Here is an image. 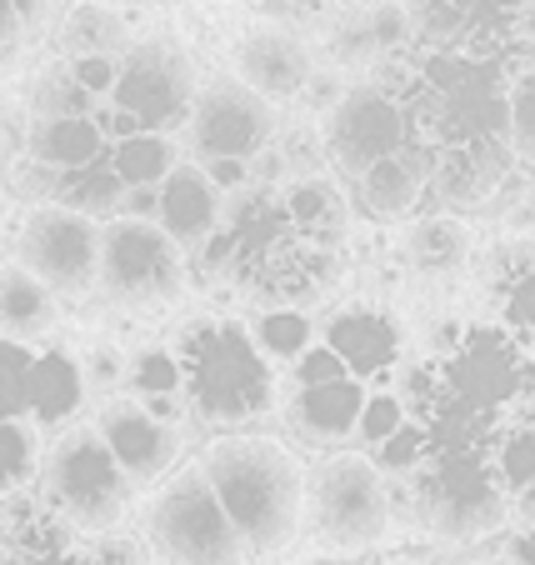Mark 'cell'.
<instances>
[{"label":"cell","mask_w":535,"mask_h":565,"mask_svg":"<svg viewBox=\"0 0 535 565\" xmlns=\"http://www.w3.org/2000/svg\"><path fill=\"white\" fill-rule=\"evenodd\" d=\"M400 406L426 456L491 450L511 430L535 426V361L491 320L461 326L436 355L410 365Z\"/></svg>","instance_id":"6da1fadb"},{"label":"cell","mask_w":535,"mask_h":565,"mask_svg":"<svg viewBox=\"0 0 535 565\" xmlns=\"http://www.w3.org/2000/svg\"><path fill=\"white\" fill-rule=\"evenodd\" d=\"M381 86L396 96L400 116L410 126V146L426 150V156L456 146H485V140L505 146L511 65L410 41L400 55H386Z\"/></svg>","instance_id":"7a4b0ae2"},{"label":"cell","mask_w":535,"mask_h":565,"mask_svg":"<svg viewBox=\"0 0 535 565\" xmlns=\"http://www.w3.org/2000/svg\"><path fill=\"white\" fill-rule=\"evenodd\" d=\"M221 231L231 235V270L225 286H236L260 310H300L315 300L335 276V241L300 231L280 205V191L225 195Z\"/></svg>","instance_id":"3957f363"},{"label":"cell","mask_w":535,"mask_h":565,"mask_svg":"<svg viewBox=\"0 0 535 565\" xmlns=\"http://www.w3.org/2000/svg\"><path fill=\"white\" fill-rule=\"evenodd\" d=\"M181 365L185 411L205 430L240 436L246 426L276 416L280 406V375L256 345L246 320L236 316H195L171 341Z\"/></svg>","instance_id":"277c9868"},{"label":"cell","mask_w":535,"mask_h":565,"mask_svg":"<svg viewBox=\"0 0 535 565\" xmlns=\"http://www.w3.org/2000/svg\"><path fill=\"white\" fill-rule=\"evenodd\" d=\"M195 466L250 555H276L300 535L306 466L290 456V446L240 430V436L211 440V450Z\"/></svg>","instance_id":"5b68a950"},{"label":"cell","mask_w":535,"mask_h":565,"mask_svg":"<svg viewBox=\"0 0 535 565\" xmlns=\"http://www.w3.org/2000/svg\"><path fill=\"white\" fill-rule=\"evenodd\" d=\"M400 495H406L410 515L420 521V531L456 545L501 531L505 515H511V491L495 476L491 450L426 456L410 476H400Z\"/></svg>","instance_id":"8992f818"},{"label":"cell","mask_w":535,"mask_h":565,"mask_svg":"<svg viewBox=\"0 0 535 565\" xmlns=\"http://www.w3.org/2000/svg\"><path fill=\"white\" fill-rule=\"evenodd\" d=\"M35 501L65 521L81 535H106L120 531V521L130 515L136 486L126 480V470L116 466V456L106 450V440L96 436V426H71L65 436L51 440V450L41 456L35 470Z\"/></svg>","instance_id":"52a82bcc"},{"label":"cell","mask_w":535,"mask_h":565,"mask_svg":"<svg viewBox=\"0 0 535 565\" xmlns=\"http://www.w3.org/2000/svg\"><path fill=\"white\" fill-rule=\"evenodd\" d=\"M300 525L321 551H371L390 531V480L371 466V456L335 450L306 470V505Z\"/></svg>","instance_id":"ba28073f"},{"label":"cell","mask_w":535,"mask_h":565,"mask_svg":"<svg viewBox=\"0 0 535 565\" xmlns=\"http://www.w3.org/2000/svg\"><path fill=\"white\" fill-rule=\"evenodd\" d=\"M146 551L156 565H246L250 551L225 521L221 501L211 495L201 466H181L175 476L161 480V491L150 495L146 521Z\"/></svg>","instance_id":"9c48e42d"},{"label":"cell","mask_w":535,"mask_h":565,"mask_svg":"<svg viewBox=\"0 0 535 565\" xmlns=\"http://www.w3.org/2000/svg\"><path fill=\"white\" fill-rule=\"evenodd\" d=\"M185 286V256L165 241L161 225L150 221H116L100 225V270L96 290L106 306L146 316V310H165Z\"/></svg>","instance_id":"30bf717a"},{"label":"cell","mask_w":535,"mask_h":565,"mask_svg":"<svg viewBox=\"0 0 535 565\" xmlns=\"http://www.w3.org/2000/svg\"><path fill=\"white\" fill-rule=\"evenodd\" d=\"M195 65L181 41L171 35H146L130 41V51L116 61V86H110V106L126 110L140 130L156 136H175L191 116L195 100Z\"/></svg>","instance_id":"8fae6325"},{"label":"cell","mask_w":535,"mask_h":565,"mask_svg":"<svg viewBox=\"0 0 535 565\" xmlns=\"http://www.w3.org/2000/svg\"><path fill=\"white\" fill-rule=\"evenodd\" d=\"M15 266L35 276L55 300L96 290L100 270V221L75 215L65 205H31L15 225Z\"/></svg>","instance_id":"7c38bea8"},{"label":"cell","mask_w":535,"mask_h":565,"mask_svg":"<svg viewBox=\"0 0 535 565\" xmlns=\"http://www.w3.org/2000/svg\"><path fill=\"white\" fill-rule=\"evenodd\" d=\"M321 146H325V160L341 171V181L351 185L355 175H365L371 166L410 150V126H406V116H400L396 96H390L381 81H361V86L345 90V96L335 100V110L325 116Z\"/></svg>","instance_id":"4fadbf2b"},{"label":"cell","mask_w":535,"mask_h":565,"mask_svg":"<svg viewBox=\"0 0 535 565\" xmlns=\"http://www.w3.org/2000/svg\"><path fill=\"white\" fill-rule=\"evenodd\" d=\"M185 136H191L195 166H205V160H256L276 140V110L250 86H240L236 75H215V81L195 86Z\"/></svg>","instance_id":"5bb4252c"},{"label":"cell","mask_w":535,"mask_h":565,"mask_svg":"<svg viewBox=\"0 0 535 565\" xmlns=\"http://www.w3.org/2000/svg\"><path fill=\"white\" fill-rule=\"evenodd\" d=\"M96 436L106 440V450L116 456V466L126 470L130 486H156V480L171 476V466L181 460V436L161 420H150L146 411L130 401V395H110L96 406Z\"/></svg>","instance_id":"9a60e30c"},{"label":"cell","mask_w":535,"mask_h":565,"mask_svg":"<svg viewBox=\"0 0 535 565\" xmlns=\"http://www.w3.org/2000/svg\"><path fill=\"white\" fill-rule=\"evenodd\" d=\"M426 171V195L440 205L446 215H466V211H485L491 201H501L505 181L515 171L511 146L485 140V146H456V150H436Z\"/></svg>","instance_id":"2e32d148"},{"label":"cell","mask_w":535,"mask_h":565,"mask_svg":"<svg viewBox=\"0 0 535 565\" xmlns=\"http://www.w3.org/2000/svg\"><path fill=\"white\" fill-rule=\"evenodd\" d=\"M365 395L371 391H365L361 381H351V375L290 385L286 406H280L290 440H300L306 450H325V456H335L345 440H355V420H361V411H365Z\"/></svg>","instance_id":"e0dca14e"},{"label":"cell","mask_w":535,"mask_h":565,"mask_svg":"<svg viewBox=\"0 0 535 565\" xmlns=\"http://www.w3.org/2000/svg\"><path fill=\"white\" fill-rule=\"evenodd\" d=\"M315 75V55L300 31L286 25H250L236 41V81L260 100H300L306 81Z\"/></svg>","instance_id":"ac0fdd59"},{"label":"cell","mask_w":535,"mask_h":565,"mask_svg":"<svg viewBox=\"0 0 535 565\" xmlns=\"http://www.w3.org/2000/svg\"><path fill=\"white\" fill-rule=\"evenodd\" d=\"M321 345L341 361V371L351 381H361L371 391L375 381H386L400 365V331L386 310L375 306H341L321 331Z\"/></svg>","instance_id":"d6986e66"},{"label":"cell","mask_w":535,"mask_h":565,"mask_svg":"<svg viewBox=\"0 0 535 565\" xmlns=\"http://www.w3.org/2000/svg\"><path fill=\"white\" fill-rule=\"evenodd\" d=\"M485 296H491V326L505 331L535 361V231L501 246L485 270Z\"/></svg>","instance_id":"ffe728a7"},{"label":"cell","mask_w":535,"mask_h":565,"mask_svg":"<svg viewBox=\"0 0 535 565\" xmlns=\"http://www.w3.org/2000/svg\"><path fill=\"white\" fill-rule=\"evenodd\" d=\"M156 195H161V205H156V225H161L165 241H171L181 256L221 231L225 195L205 181V171L195 166V160H181V166L156 185Z\"/></svg>","instance_id":"44dd1931"},{"label":"cell","mask_w":535,"mask_h":565,"mask_svg":"<svg viewBox=\"0 0 535 565\" xmlns=\"http://www.w3.org/2000/svg\"><path fill=\"white\" fill-rule=\"evenodd\" d=\"M86 375H81V355L65 345H45L31 355V391H25V420L35 430H61L81 416L86 406Z\"/></svg>","instance_id":"7402d4cb"},{"label":"cell","mask_w":535,"mask_h":565,"mask_svg":"<svg viewBox=\"0 0 535 565\" xmlns=\"http://www.w3.org/2000/svg\"><path fill=\"white\" fill-rule=\"evenodd\" d=\"M426 171H430V160H426V150H416V146L381 160V166H371L365 175L351 181L355 211L371 215V221H410L416 205L426 201Z\"/></svg>","instance_id":"603a6c76"},{"label":"cell","mask_w":535,"mask_h":565,"mask_svg":"<svg viewBox=\"0 0 535 565\" xmlns=\"http://www.w3.org/2000/svg\"><path fill=\"white\" fill-rule=\"evenodd\" d=\"M106 136L90 116H31V130H25V156L41 160L55 175L96 166L106 160Z\"/></svg>","instance_id":"cb8c5ba5"},{"label":"cell","mask_w":535,"mask_h":565,"mask_svg":"<svg viewBox=\"0 0 535 565\" xmlns=\"http://www.w3.org/2000/svg\"><path fill=\"white\" fill-rule=\"evenodd\" d=\"M150 420L161 426H181L191 411H185V391H181V365H175L171 345H146V351H130L126 365V391Z\"/></svg>","instance_id":"d4e9b609"},{"label":"cell","mask_w":535,"mask_h":565,"mask_svg":"<svg viewBox=\"0 0 535 565\" xmlns=\"http://www.w3.org/2000/svg\"><path fill=\"white\" fill-rule=\"evenodd\" d=\"M61 320V300L41 286L35 276H25L21 266H0V335L6 341H21V345H35L55 331Z\"/></svg>","instance_id":"484cf974"},{"label":"cell","mask_w":535,"mask_h":565,"mask_svg":"<svg viewBox=\"0 0 535 565\" xmlns=\"http://www.w3.org/2000/svg\"><path fill=\"white\" fill-rule=\"evenodd\" d=\"M406 260L426 276H450L471 260V225L461 215H420L406 235Z\"/></svg>","instance_id":"4316f807"},{"label":"cell","mask_w":535,"mask_h":565,"mask_svg":"<svg viewBox=\"0 0 535 565\" xmlns=\"http://www.w3.org/2000/svg\"><path fill=\"white\" fill-rule=\"evenodd\" d=\"M61 45L71 51V61L75 55H110V61H120L130 51V21L110 0H81V6H71V15L61 25Z\"/></svg>","instance_id":"83f0119b"},{"label":"cell","mask_w":535,"mask_h":565,"mask_svg":"<svg viewBox=\"0 0 535 565\" xmlns=\"http://www.w3.org/2000/svg\"><path fill=\"white\" fill-rule=\"evenodd\" d=\"M110 171L120 175L126 191H146V185H161L165 175L181 166V150H175V136H156V130H136V136L116 140L106 150Z\"/></svg>","instance_id":"f1b7e54d"},{"label":"cell","mask_w":535,"mask_h":565,"mask_svg":"<svg viewBox=\"0 0 535 565\" xmlns=\"http://www.w3.org/2000/svg\"><path fill=\"white\" fill-rule=\"evenodd\" d=\"M280 205L300 231L321 235V241H341L345 231V195L341 185H331L325 175H306V181H286L280 185Z\"/></svg>","instance_id":"f546056e"},{"label":"cell","mask_w":535,"mask_h":565,"mask_svg":"<svg viewBox=\"0 0 535 565\" xmlns=\"http://www.w3.org/2000/svg\"><path fill=\"white\" fill-rule=\"evenodd\" d=\"M120 201H126V185L110 171V160H96V166H81V171L55 175V205L75 215H90V221H116Z\"/></svg>","instance_id":"4dcf8cb0"},{"label":"cell","mask_w":535,"mask_h":565,"mask_svg":"<svg viewBox=\"0 0 535 565\" xmlns=\"http://www.w3.org/2000/svg\"><path fill=\"white\" fill-rule=\"evenodd\" d=\"M246 326H250V335H256V345L266 351V361L286 365V371L315 345V326L306 320V310H260Z\"/></svg>","instance_id":"1f68e13d"},{"label":"cell","mask_w":535,"mask_h":565,"mask_svg":"<svg viewBox=\"0 0 535 565\" xmlns=\"http://www.w3.org/2000/svg\"><path fill=\"white\" fill-rule=\"evenodd\" d=\"M41 430L31 420H0V495L25 491L41 470Z\"/></svg>","instance_id":"d6a6232c"},{"label":"cell","mask_w":535,"mask_h":565,"mask_svg":"<svg viewBox=\"0 0 535 565\" xmlns=\"http://www.w3.org/2000/svg\"><path fill=\"white\" fill-rule=\"evenodd\" d=\"M505 146L525 166L535 160V61L511 71V90H505Z\"/></svg>","instance_id":"836d02e7"},{"label":"cell","mask_w":535,"mask_h":565,"mask_svg":"<svg viewBox=\"0 0 535 565\" xmlns=\"http://www.w3.org/2000/svg\"><path fill=\"white\" fill-rule=\"evenodd\" d=\"M90 110H96V100H90L86 90L75 86L65 65H55V71L35 75L31 116H90Z\"/></svg>","instance_id":"e575fe53"},{"label":"cell","mask_w":535,"mask_h":565,"mask_svg":"<svg viewBox=\"0 0 535 565\" xmlns=\"http://www.w3.org/2000/svg\"><path fill=\"white\" fill-rule=\"evenodd\" d=\"M31 345L0 335V420H25V391H31Z\"/></svg>","instance_id":"d590c367"},{"label":"cell","mask_w":535,"mask_h":565,"mask_svg":"<svg viewBox=\"0 0 535 565\" xmlns=\"http://www.w3.org/2000/svg\"><path fill=\"white\" fill-rule=\"evenodd\" d=\"M325 51H331V65L335 71H371V61L381 51H375L371 41V25H365V11H351L345 21L331 25V41H325Z\"/></svg>","instance_id":"8d00e7d4"},{"label":"cell","mask_w":535,"mask_h":565,"mask_svg":"<svg viewBox=\"0 0 535 565\" xmlns=\"http://www.w3.org/2000/svg\"><path fill=\"white\" fill-rule=\"evenodd\" d=\"M126 365H130V351L110 341H96L86 355H81V375H86V395L90 401H110V395L126 391Z\"/></svg>","instance_id":"74e56055"},{"label":"cell","mask_w":535,"mask_h":565,"mask_svg":"<svg viewBox=\"0 0 535 565\" xmlns=\"http://www.w3.org/2000/svg\"><path fill=\"white\" fill-rule=\"evenodd\" d=\"M491 466H495V476H501V486L505 491H521L525 480L535 476V426H521V430H511L505 440H495L491 446Z\"/></svg>","instance_id":"f35d334b"},{"label":"cell","mask_w":535,"mask_h":565,"mask_svg":"<svg viewBox=\"0 0 535 565\" xmlns=\"http://www.w3.org/2000/svg\"><path fill=\"white\" fill-rule=\"evenodd\" d=\"M406 426V406H400V395H365V411H361V420H355V440L361 446H371V450H381L396 430Z\"/></svg>","instance_id":"ab89813d"},{"label":"cell","mask_w":535,"mask_h":565,"mask_svg":"<svg viewBox=\"0 0 535 565\" xmlns=\"http://www.w3.org/2000/svg\"><path fill=\"white\" fill-rule=\"evenodd\" d=\"M365 25H371V41H375V51H381V55H400L410 41H416L410 6H400V0H386V6L365 11Z\"/></svg>","instance_id":"60d3db41"},{"label":"cell","mask_w":535,"mask_h":565,"mask_svg":"<svg viewBox=\"0 0 535 565\" xmlns=\"http://www.w3.org/2000/svg\"><path fill=\"white\" fill-rule=\"evenodd\" d=\"M280 160H286V175L290 181H306V175H321V166H325V146H321V136L315 130H306V126H296L286 140H280Z\"/></svg>","instance_id":"b9f144b4"},{"label":"cell","mask_w":535,"mask_h":565,"mask_svg":"<svg viewBox=\"0 0 535 565\" xmlns=\"http://www.w3.org/2000/svg\"><path fill=\"white\" fill-rule=\"evenodd\" d=\"M65 71H71V81L86 90L96 106L110 100V86H116V61H110V55H75V61H65Z\"/></svg>","instance_id":"7bdbcfd3"},{"label":"cell","mask_w":535,"mask_h":565,"mask_svg":"<svg viewBox=\"0 0 535 565\" xmlns=\"http://www.w3.org/2000/svg\"><path fill=\"white\" fill-rule=\"evenodd\" d=\"M86 561L90 565H146L136 535L126 531H106V535H86Z\"/></svg>","instance_id":"ee69618b"},{"label":"cell","mask_w":535,"mask_h":565,"mask_svg":"<svg viewBox=\"0 0 535 565\" xmlns=\"http://www.w3.org/2000/svg\"><path fill=\"white\" fill-rule=\"evenodd\" d=\"M325 6H331V0H260L266 25H286V31H300V25L321 21Z\"/></svg>","instance_id":"f6af8a7d"},{"label":"cell","mask_w":535,"mask_h":565,"mask_svg":"<svg viewBox=\"0 0 535 565\" xmlns=\"http://www.w3.org/2000/svg\"><path fill=\"white\" fill-rule=\"evenodd\" d=\"M201 171L221 195H236L250 185V160H205Z\"/></svg>","instance_id":"bcb514c9"},{"label":"cell","mask_w":535,"mask_h":565,"mask_svg":"<svg viewBox=\"0 0 535 565\" xmlns=\"http://www.w3.org/2000/svg\"><path fill=\"white\" fill-rule=\"evenodd\" d=\"M341 96H345V86L335 81V75H321V71H315L311 81H306V90H300V100H306V110H311V116H331Z\"/></svg>","instance_id":"7dc6e473"},{"label":"cell","mask_w":535,"mask_h":565,"mask_svg":"<svg viewBox=\"0 0 535 565\" xmlns=\"http://www.w3.org/2000/svg\"><path fill=\"white\" fill-rule=\"evenodd\" d=\"M156 205H161L156 185H146V191H126V201H120V215H126V221H150V225H156Z\"/></svg>","instance_id":"c3c4849f"},{"label":"cell","mask_w":535,"mask_h":565,"mask_svg":"<svg viewBox=\"0 0 535 565\" xmlns=\"http://www.w3.org/2000/svg\"><path fill=\"white\" fill-rule=\"evenodd\" d=\"M25 35V25H21V11H15V0H0V55L6 51H15V41Z\"/></svg>","instance_id":"681fc988"},{"label":"cell","mask_w":535,"mask_h":565,"mask_svg":"<svg viewBox=\"0 0 535 565\" xmlns=\"http://www.w3.org/2000/svg\"><path fill=\"white\" fill-rule=\"evenodd\" d=\"M511 511H515V521H521V531H531L535 525V476L511 495Z\"/></svg>","instance_id":"f907efd6"},{"label":"cell","mask_w":535,"mask_h":565,"mask_svg":"<svg viewBox=\"0 0 535 565\" xmlns=\"http://www.w3.org/2000/svg\"><path fill=\"white\" fill-rule=\"evenodd\" d=\"M505 565H535V525L505 545Z\"/></svg>","instance_id":"816d5d0a"},{"label":"cell","mask_w":535,"mask_h":565,"mask_svg":"<svg viewBox=\"0 0 535 565\" xmlns=\"http://www.w3.org/2000/svg\"><path fill=\"white\" fill-rule=\"evenodd\" d=\"M11 215H15V201L0 191V231H11Z\"/></svg>","instance_id":"f5cc1de1"},{"label":"cell","mask_w":535,"mask_h":565,"mask_svg":"<svg viewBox=\"0 0 535 565\" xmlns=\"http://www.w3.org/2000/svg\"><path fill=\"white\" fill-rule=\"evenodd\" d=\"M345 11H375V6H386V0H341Z\"/></svg>","instance_id":"db71d44e"},{"label":"cell","mask_w":535,"mask_h":565,"mask_svg":"<svg viewBox=\"0 0 535 565\" xmlns=\"http://www.w3.org/2000/svg\"><path fill=\"white\" fill-rule=\"evenodd\" d=\"M521 6H525V11H535V0H521Z\"/></svg>","instance_id":"11a10c76"}]
</instances>
